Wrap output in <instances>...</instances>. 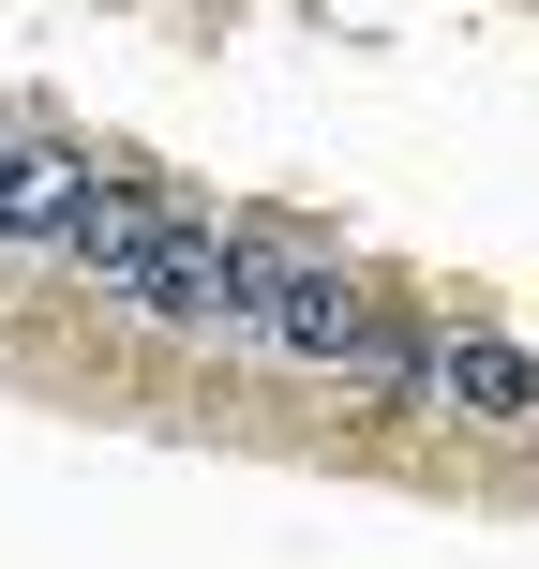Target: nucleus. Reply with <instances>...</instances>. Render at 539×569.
I'll return each mask as SVG.
<instances>
[{"mask_svg":"<svg viewBox=\"0 0 539 569\" xmlns=\"http://www.w3.org/2000/svg\"><path fill=\"white\" fill-rule=\"evenodd\" d=\"M60 256H76L106 300H136V315H240V256L210 226H180V210H150V196H106L90 180V210L60 226Z\"/></svg>","mask_w":539,"mask_h":569,"instance_id":"nucleus-1","label":"nucleus"},{"mask_svg":"<svg viewBox=\"0 0 539 569\" xmlns=\"http://www.w3.org/2000/svg\"><path fill=\"white\" fill-rule=\"evenodd\" d=\"M240 330H270L285 360H330V375H375V390H420V360H405V345L360 315V284H330V270L240 256Z\"/></svg>","mask_w":539,"mask_h":569,"instance_id":"nucleus-2","label":"nucleus"},{"mask_svg":"<svg viewBox=\"0 0 539 569\" xmlns=\"http://www.w3.org/2000/svg\"><path fill=\"white\" fill-rule=\"evenodd\" d=\"M76 210H90V166H76V150L0 136V240H60Z\"/></svg>","mask_w":539,"mask_h":569,"instance_id":"nucleus-3","label":"nucleus"},{"mask_svg":"<svg viewBox=\"0 0 539 569\" xmlns=\"http://www.w3.org/2000/svg\"><path fill=\"white\" fill-rule=\"evenodd\" d=\"M435 390H450L465 420H539V360H525V345H450Z\"/></svg>","mask_w":539,"mask_h":569,"instance_id":"nucleus-4","label":"nucleus"}]
</instances>
